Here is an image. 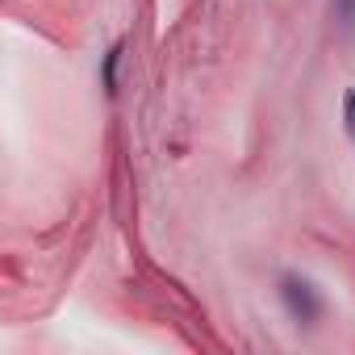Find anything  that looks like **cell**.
<instances>
[{
	"instance_id": "1",
	"label": "cell",
	"mask_w": 355,
	"mask_h": 355,
	"mask_svg": "<svg viewBox=\"0 0 355 355\" xmlns=\"http://www.w3.org/2000/svg\"><path fill=\"white\" fill-rule=\"evenodd\" d=\"M280 293H284V305H288V313H293L297 322H313V318L322 313V301H318V293H313V284H309V280L284 276Z\"/></svg>"
},
{
	"instance_id": "2",
	"label": "cell",
	"mask_w": 355,
	"mask_h": 355,
	"mask_svg": "<svg viewBox=\"0 0 355 355\" xmlns=\"http://www.w3.org/2000/svg\"><path fill=\"white\" fill-rule=\"evenodd\" d=\"M343 121H347V134L355 138V84H351L347 96H343Z\"/></svg>"
},
{
	"instance_id": "3",
	"label": "cell",
	"mask_w": 355,
	"mask_h": 355,
	"mask_svg": "<svg viewBox=\"0 0 355 355\" xmlns=\"http://www.w3.org/2000/svg\"><path fill=\"white\" fill-rule=\"evenodd\" d=\"M343 13H347V17L355 13V0H343Z\"/></svg>"
}]
</instances>
